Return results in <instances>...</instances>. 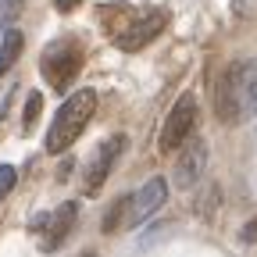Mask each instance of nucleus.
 Wrapping results in <instances>:
<instances>
[{
    "label": "nucleus",
    "mask_w": 257,
    "mask_h": 257,
    "mask_svg": "<svg viewBox=\"0 0 257 257\" xmlns=\"http://www.w3.org/2000/svg\"><path fill=\"white\" fill-rule=\"evenodd\" d=\"M214 107L225 125H239L257 114V57H239L225 68Z\"/></svg>",
    "instance_id": "obj_1"
},
{
    "label": "nucleus",
    "mask_w": 257,
    "mask_h": 257,
    "mask_svg": "<svg viewBox=\"0 0 257 257\" xmlns=\"http://www.w3.org/2000/svg\"><path fill=\"white\" fill-rule=\"evenodd\" d=\"M93 111H96V93H93V89H79L75 96H68V100L57 107L54 121H50L47 150H50V154H64V150H68V147L82 136V128L89 125Z\"/></svg>",
    "instance_id": "obj_2"
},
{
    "label": "nucleus",
    "mask_w": 257,
    "mask_h": 257,
    "mask_svg": "<svg viewBox=\"0 0 257 257\" xmlns=\"http://www.w3.org/2000/svg\"><path fill=\"white\" fill-rule=\"evenodd\" d=\"M79 68H82V43H79V40H68V36H64V40H54V43L43 50L40 72H43V79L50 82V89L64 93V89L75 82Z\"/></svg>",
    "instance_id": "obj_3"
},
{
    "label": "nucleus",
    "mask_w": 257,
    "mask_h": 257,
    "mask_svg": "<svg viewBox=\"0 0 257 257\" xmlns=\"http://www.w3.org/2000/svg\"><path fill=\"white\" fill-rule=\"evenodd\" d=\"M165 22H168V15L157 11V8L136 11L121 29H114V47H118V50H143V47L157 36V32L165 29Z\"/></svg>",
    "instance_id": "obj_4"
},
{
    "label": "nucleus",
    "mask_w": 257,
    "mask_h": 257,
    "mask_svg": "<svg viewBox=\"0 0 257 257\" xmlns=\"http://www.w3.org/2000/svg\"><path fill=\"white\" fill-rule=\"evenodd\" d=\"M193 125H197V96L182 93L175 100V107H172V114L165 118V128H161V150L182 147L189 140V133H193Z\"/></svg>",
    "instance_id": "obj_5"
},
{
    "label": "nucleus",
    "mask_w": 257,
    "mask_h": 257,
    "mask_svg": "<svg viewBox=\"0 0 257 257\" xmlns=\"http://www.w3.org/2000/svg\"><path fill=\"white\" fill-rule=\"evenodd\" d=\"M168 200V182L165 179H150L136 197H128V218H125V229H136V225H143L161 204Z\"/></svg>",
    "instance_id": "obj_6"
},
{
    "label": "nucleus",
    "mask_w": 257,
    "mask_h": 257,
    "mask_svg": "<svg viewBox=\"0 0 257 257\" xmlns=\"http://www.w3.org/2000/svg\"><path fill=\"white\" fill-rule=\"evenodd\" d=\"M121 150H125V136H111L107 143L96 147L93 161L86 165V193H96L104 186V179L111 175V168H114V161H118Z\"/></svg>",
    "instance_id": "obj_7"
},
{
    "label": "nucleus",
    "mask_w": 257,
    "mask_h": 257,
    "mask_svg": "<svg viewBox=\"0 0 257 257\" xmlns=\"http://www.w3.org/2000/svg\"><path fill=\"white\" fill-rule=\"evenodd\" d=\"M204 168H207V143L204 140H186V150L175 161V186L189 189L193 182L204 175Z\"/></svg>",
    "instance_id": "obj_8"
},
{
    "label": "nucleus",
    "mask_w": 257,
    "mask_h": 257,
    "mask_svg": "<svg viewBox=\"0 0 257 257\" xmlns=\"http://www.w3.org/2000/svg\"><path fill=\"white\" fill-rule=\"evenodd\" d=\"M75 214H79V204H75V200H64V204L47 218V232H43V246H47V250H57L64 239H68L72 225H75Z\"/></svg>",
    "instance_id": "obj_9"
},
{
    "label": "nucleus",
    "mask_w": 257,
    "mask_h": 257,
    "mask_svg": "<svg viewBox=\"0 0 257 257\" xmlns=\"http://www.w3.org/2000/svg\"><path fill=\"white\" fill-rule=\"evenodd\" d=\"M22 29H8L4 32V43H0V75H4L11 64L18 61V54H22Z\"/></svg>",
    "instance_id": "obj_10"
},
{
    "label": "nucleus",
    "mask_w": 257,
    "mask_h": 257,
    "mask_svg": "<svg viewBox=\"0 0 257 257\" xmlns=\"http://www.w3.org/2000/svg\"><path fill=\"white\" fill-rule=\"evenodd\" d=\"M125 218H128V197H118L114 207L104 214V232H121L125 229Z\"/></svg>",
    "instance_id": "obj_11"
},
{
    "label": "nucleus",
    "mask_w": 257,
    "mask_h": 257,
    "mask_svg": "<svg viewBox=\"0 0 257 257\" xmlns=\"http://www.w3.org/2000/svg\"><path fill=\"white\" fill-rule=\"evenodd\" d=\"M40 104H43V96H40V93H29V100H25V121H22V133H29V128L36 125V118H40Z\"/></svg>",
    "instance_id": "obj_12"
},
{
    "label": "nucleus",
    "mask_w": 257,
    "mask_h": 257,
    "mask_svg": "<svg viewBox=\"0 0 257 257\" xmlns=\"http://www.w3.org/2000/svg\"><path fill=\"white\" fill-rule=\"evenodd\" d=\"M15 182H18V172L11 165H0V200H8V193L15 189Z\"/></svg>",
    "instance_id": "obj_13"
},
{
    "label": "nucleus",
    "mask_w": 257,
    "mask_h": 257,
    "mask_svg": "<svg viewBox=\"0 0 257 257\" xmlns=\"http://www.w3.org/2000/svg\"><path fill=\"white\" fill-rule=\"evenodd\" d=\"M22 4H25V0H0V22L11 25V22H15V15L22 11Z\"/></svg>",
    "instance_id": "obj_14"
},
{
    "label": "nucleus",
    "mask_w": 257,
    "mask_h": 257,
    "mask_svg": "<svg viewBox=\"0 0 257 257\" xmlns=\"http://www.w3.org/2000/svg\"><path fill=\"white\" fill-rule=\"evenodd\" d=\"M75 4H79V0H54V8H57V11H72Z\"/></svg>",
    "instance_id": "obj_15"
},
{
    "label": "nucleus",
    "mask_w": 257,
    "mask_h": 257,
    "mask_svg": "<svg viewBox=\"0 0 257 257\" xmlns=\"http://www.w3.org/2000/svg\"><path fill=\"white\" fill-rule=\"evenodd\" d=\"M243 239H246V243H250V239H257V221H250L246 229H243Z\"/></svg>",
    "instance_id": "obj_16"
}]
</instances>
